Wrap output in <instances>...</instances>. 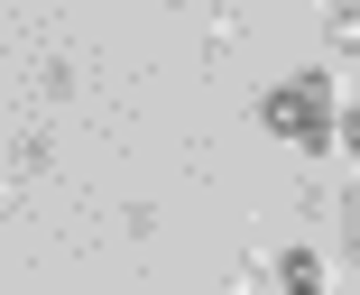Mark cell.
<instances>
[{"label":"cell","mask_w":360,"mask_h":295,"mask_svg":"<svg viewBox=\"0 0 360 295\" xmlns=\"http://www.w3.org/2000/svg\"><path fill=\"white\" fill-rule=\"evenodd\" d=\"M333 148H351V157H360V102H351V111L333 120Z\"/></svg>","instance_id":"obj_4"},{"label":"cell","mask_w":360,"mask_h":295,"mask_svg":"<svg viewBox=\"0 0 360 295\" xmlns=\"http://www.w3.org/2000/svg\"><path fill=\"white\" fill-rule=\"evenodd\" d=\"M333 120H342V102H333V74L323 65H305V74H286L277 93H259V129L286 138L296 157H323V148H333Z\"/></svg>","instance_id":"obj_1"},{"label":"cell","mask_w":360,"mask_h":295,"mask_svg":"<svg viewBox=\"0 0 360 295\" xmlns=\"http://www.w3.org/2000/svg\"><path fill=\"white\" fill-rule=\"evenodd\" d=\"M323 46L333 55H360V0H333V10H323Z\"/></svg>","instance_id":"obj_2"},{"label":"cell","mask_w":360,"mask_h":295,"mask_svg":"<svg viewBox=\"0 0 360 295\" xmlns=\"http://www.w3.org/2000/svg\"><path fill=\"white\" fill-rule=\"evenodd\" d=\"M277 286H296V295L323 286V258H314V249H277Z\"/></svg>","instance_id":"obj_3"}]
</instances>
